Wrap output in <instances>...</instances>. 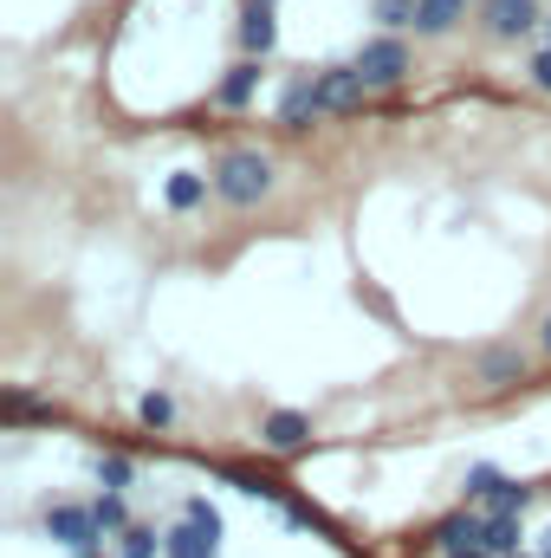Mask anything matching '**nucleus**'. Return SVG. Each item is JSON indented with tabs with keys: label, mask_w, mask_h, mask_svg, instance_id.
<instances>
[{
	"label": "nucleus",
	"mask_w": 551,
	"mask_h": 558,
	"mask_svg": "<svg viewBox=\"0 0 551 558\" xmlns=\"http://www.w3.org/2000/svg\"><path fill=\"white\" fill-rule=\"evenodd\" d=\"M208 175H215V195L228 208H254L273 195V156H260V149H228Z\"/></svg>",
	"instance_id": "nucleus-1"
},
{
	"label": "nucleus",
	"mask_w": 551,
	"mask_h": 558,
	"mask_svg": "<svg viewBox=\"0 0 551 558\" xmlns=\"http://www.w3.org/2000/svg\"><path fill=\"white\" fill-rule=\"evenodd\" d=\"M357 72H364V85L370 92H390V85H403L409 78V46L396 39V33H377V39H364L357 46V59H351Z\"/></svg>",
	"instance_id": "nucleus-2"
},
{
	"label": "nucleus",
	"mask_w": 551,
	"mask_h": 558,
	"mask_svg": "<svg viewBox=\"0 0 551 558\" xmlns=\"http://www.w3.org/2000/svg\"><path fill=\"white\" fill-rule=\"evenodd\" d=\"M480 26H487L493 39L519 46V39L546 33V7H539V0H480Z\"/></svg>",
	"instance_id": "nucleus-3"
},
{
	"label": "nucleus",
	"mask_w": 551,
	"mask_h": 558,
	"mask_svg": "<svg viewBox=\"0 0 551 558\" xmlns=\"http://www.w3.org/2000/svg\"><path fill=\"white\" fill-rule=\"evenodd\" d=\"M46 533H52L59 546H72V553H91V546L105 539L98 513H91V507H72V500H59V507L46 513Z\"/></svg>",
	"instance_id": "nucleus-4"
},
{
	"label": "nucleus",
	"mask_w": 551,
	"mask_h": 558,
	"mask_svg": "<svg viewBox=\"0 0 551 558\" xmlns=\"http://www.w3.org/2000/svg\"><path fill=\"white\" fill-rule=\"evenodd\" d=\"M318 92H325V111H364V98H370V85H364V72L357 65H325L318 72Z\"/></svg>",
	"instance_id": "nucleus-5"
},
{
	"label": "nucleus",
	"mask_w": 551,
	"mask_h": 558,
	"mask_svg": "<svg viewBox=\"0 0 551 558\" xmlns=\"http://www.w3.org/2000/svg\"><path fill=\"white\" fill-rule=\"evenodd\" d=\"M311 118H325V92H318V72H305V78H292V85L279 92V124H285V131H305Z\"/></svg>",
	"instance_id": "nucleus-6"
},
{
	"label": "nucleus",
	"mask_w": 551,
	"mask_h": 558,
	"mask_svg": "<svg viewBox=\"0 0 551 558\" xmlns=\"http://www.w3.org/2000/svg\"><path fill=\"white\" fill-rule=\"evenodd\" d=\"M474 377H480L487 390H506V384L526 377V351H519V344H487V351L474 357Z\"/></svg>",
	"instance_id": "nucleus-7"
},
{
	"label": "nucleus",
	"mask_w": 551,
	"mask_h": 558,
	"mask_svg": "<svg viewBox=\"0 0 551 558\" xmlns=\"http://www.w3.org/2000/svg\"><path fill=\"white\" fill-rule=\"evenodd\" d=\"M215 553H221V533H215V526L182 520L175 533H162V558H215Z\"/></svg>",
	"instance_id": "nucleus-8"
},
{
	"label": "nucleus",
	"mask_w": 551,
	"mask_h": 558,
	"mask_svg": "<svg viewBox=\"0 0 551 558\" xmlns=\"http://www.w3.org/2000/svg\"><path fill=\"white\" fill-rule=\"evenodd\" d=\"M241 46H247V59H267L279 46V20L273 7H260V0H247V13H241Z\"/></svg>",
	"instance_id": "nucleus-9"
},
{
	"label": "nucleus",
	"mask_w": 551,
	"mask_h": 558,
	"mask_svg": "<svg viewBox=\"0 0 551 558\" xmlns=\"http://www.w3.org/2000/svg\"><path fill=\"white\" fill-rule=\"evenodd\" d=\"M467 7L474 0H415V33L421 39H441V33H454L467 20Z\"/></svg>",
	"instance_id": "nucleus-10"
},
{
	"label": "nucleus",
	"mask_w": 551,
	"mask_h": 558,
	"mask_svg": "<svg viewBox=\"0 0 551 558\" xmlns=\"http://www.w3.org/2000/svg\"><path fill=\"white\" fill-rule=\"evenodd\" d=\"M305 435H311V416H298V410H273V416L260 422V441H267V448H279V454L305 448Z\"/></svg>",
	"instance_id": "nucleus-11"
},
{
	"label": "nucleus",
	"mask_w": 551,
	"mask_h": 558,
	"mask_svg": "<svg viewBox=\"0 0 551 558\" xmlns=\"http://www.w3.org/2000/svg\"><path fill=\"white\" fill-rule=\"evenodd\" d=\"M254 92H260V59H241V65H228V78H221L215 105L241 111V105H254Z\"/></svg>",
	"instance_id": "nucleus-12"
},
{
	"label": "nucleus",
	"mask_w": 551,
	"mask_h": 558,
	"mask_svg": "<svg viewBox=\"0 0 551 558\" xmlns=\"http://www.w3.org/2000/svg\"><path fill=\"white\" fill-rule=\"evenodd\" d=\"M208 189H215V175H188V169H182V175H169L162 202H169L175 215H188V208H201V202H208Z\"/></svg>",
	"instance_id": "nucleus-13"
},
{
	"label": "nucleus",
	"mask_w": 551,
	"mask_h": 558,
	"mask_svg": "<svg viewBox=\"0 0 551 558\" xmlns=\"http://www.w3.org/2000/svg\"><path fill=\"white\" fill-rule=\"evenodd\" d=\"M519 539H526V526H519L513 513H487V539H480V546L493 558H519Z\"/></svg>",
	"instance_id": "nucleus-14"
},
{
	"label": "nucleus",
	"mask_w": 551,
	"mask_h": 558,
	"mask_svg": "<svg viewBox=\"0 0 551 558\" xmlns=\"http://www.w3.org/2000/svg\"><path fill=\"white\" fill-rule=\"evenodd\" d=\"M370 20L383 33H403V26H415V0H370Z\"/></svg>",
	"instance_id": "nucleus-15"
},
{
	"label": "nucleus",
	"mask_w": 551,
	"mask_h": 558,
	"mask_svg": "<svg viewBox=\"0 0 551 558\" xmlns=\"http://www.w3.org/2000/svg\"><path fill=\"white\" fill-rule=\"evenodd\" d=\"M91 513H98V526H105V533H124V526H131V507H124V494H111V487L91 500Z\"/></svg>",
	"instance_id": "nucleus-16"
},
{
	"label": "nucleus",
	"mask_w": 551,
	"mask_h": 558,
	"mask_svg": "<svg viewBox=\"0 0 551 558\" xmlns=\"http://www.w3.org/2000/svg\"><path fill=\"white\" fill-rule=\"evenodd\" d=\"M124 558H156L162 553V533L156 526H124V546H118Z\"/></svg>",
	"instance_id": "nucleus-17"
},
{
	"label": "nucleus",
	"mask_w": 551,
	"mask_h": 558,
	"mask_svg": "<svg viewBox=\"0 0 551 558\" xmlns=\"http://www.w3.org/2000/svg\"><path fill=\"white\" fill-rule=\"evenodd\" d=\"M98 481H105V487H111V494H124V487H131V481H137V468H131V461H124V454H98Z\"/></svg>",
	"instance_id": "nucleus-18"
},
{
	"label": "nucleus",
	"mask_w": 551,
	"mask_h": 558,
	"mask_svg": "<svg viewBox=\"0 0 551 558\" xmlns=\"http://www.w3.org/2000/svg\"><path fill=\"white\" fill-rule=\"evenodd\" d=\"M500 487H506L500 468H467V487H461V494H467V500H493Z\"/></svg>",
	"instance_id": "nucleus-19"
},
{
	"label": "nucleus",
	"mask_w": 551,
	"mask_h": 558,
	"mask_svg": "<svg viewBox=\"0 0 551 558\" xmlns=\"http://www.w3.org/2000/svg\"><path fill=\"white\" fill-rule=\"evenodd\" d=\"M526 507H532V487H519V481H506V487L493 494V513H513V520H519Z\"/></svg>",
	"instance_id": "nucleus-20"
},
{
	"label": "nucleus",
	"mask_w": 551,
	"mask_h": 558,
	"mask_svg": "<svg viewBox=\"0 0 551 558\" xmlns=\"http://www.w3.org/2000/svg\"><path fill=\"white\" fill-rule=\"evenodd\" d=\"M137 416L149 422V428H162V422H175V403H169L162 390H149V397H143V403H137Z\"/></svg>",
	"instance_id": "nucleus-21"
},
{
	"label": "nucleus",
	"mask_w": 551,
	"mask_h": 558,
	"mask_svg": "<svg viewBox=\"0 0 551 558\" xmlns=\"http://www.w3.org/2000/svg\"><path fill=\"white\" fill-rule=\"evenodd\" d=\"M526 85H532V92H546V98H551V46H539V52L526 59Z\"/></svg>",
	"instance_id": "nucleus-22"
},
{
	"label": "nucleus",
	"mask_w": 551,
	"mask_h": 558,
	"mask_svg": "<svg viewBox=\"0 0 551 558\" xmlns=\"http://www.w3.org/2000/svg\"><path fill=\"white\" fill-rule=\"evenodd\" d=\"M188 520H195V526H215V533H221V513H215L208 500H188Z\"/></svg>",
	"instance_id": "nucleus-23"
},
{
	"label": "nucleus",
	"mask_w": 551,
	"mask_h": 558,
	"mask_svg": "<svg viewBox=\"0 0 551 558\" xmlns=\"http://www.w3.org/2000/svg\"><path fill=\"white\" fill-rule=\"evenodd\" d=\"M441 558H493L487 546H441Z\"/></svg>",
	"instance_id": "nucleus-24"
},
{
	"label": "nucleus",
	"mask_w": 551,
	"mask_h": 558,
	"mask_svg": "<svg viewBox=\"0 0 551 558\" xmlns=\"http://www.w3.org/2000/svg\"><path fill=\"white\" fill-rule=\"evenodd\" d=\"M539 39H546V46H551V13H546V33H539Z\"/></svg>",
	"instance_id": "nucleus-25"
},
{
	"label": "nucleus",
	"mask_w": 551,
	"mask_h": 558,
	"mask_svg": "<svg viewBox=\"0 0 551 558\" xmlns=\"http://www.w3.org/2000/svg\"><path fill=\"white\" fill-rule=\"evenodd\" d=\"M539 558H551V533H546V546H539Z\"/></svg>",
	"instance_id": "nucleus-26"
},
{
	"label": "nucleus",
	"mask_w": 551,
	"mask_h": 558,
	"mask_svg": "<svg viewBox=\"0 0 551 558\" xmlns=\"http://www.w3.org/2000/svg\"><path fill=\"white\" fill-rule=\"evenodd\" d=\"M546 357H551V318H546Z\"/></svg>",
	"instance_id": "nucleus-27"
},
{
	"label": "nucleus",
	"mask_w": 551,
	"mask_h": 558,
	"mask_svg": "<svg viewBox=\"0 0 551 558\" xmlns=\"http://www.w3.org/2000/svg\"><path fill=\"white\" fill-rule=\"evenodd\" d=\"M260 7H279V0H260Z\"/></svg>",
	"instance_id": "nucleus-28"
},
{
	"label": "nucleus",
	"mask_w": 551,
	"mask_h": 558,
	"mask_svg": "<svg viewBox=\"0 0 551 558\" xmlns=\"http://www.w3.org/2000/svg\"><path fill=\"white\" fill-rule=\"evenodd\" d=\"M519 558H526V553H519Z\"/></svg>",
	"instance_id": "nucleus-29"
}]
</instances>
